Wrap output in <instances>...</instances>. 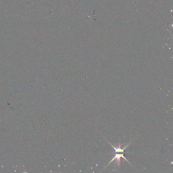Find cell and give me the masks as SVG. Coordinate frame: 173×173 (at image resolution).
Listing matches in <instances>:
<instances>
[{
  "mask_svg": "<svg viewBox=\"0 0 173 173\" xmlns=\"http://www.w3.org/2000/svg\"><path fill=\"white\" fill-rule=\"evenodd\" d=\"M125 153H118L115 152L114 156L113 157V159H112L111 161L109 162V164L107 166H109L111 162H113V161H114V160H116V163L117 164L118 166H120V163H121V158H123V159H124V160L127 161V162L131 164L130 162H129V161L126 159V157H124V154Z\"/></svg>",
  "mask_w": 173,
  "mask_h": 173,
  "instance_id": "1",
  "label": "cell"
}]
</instances>
